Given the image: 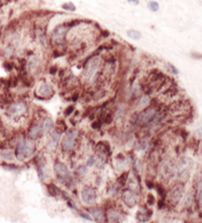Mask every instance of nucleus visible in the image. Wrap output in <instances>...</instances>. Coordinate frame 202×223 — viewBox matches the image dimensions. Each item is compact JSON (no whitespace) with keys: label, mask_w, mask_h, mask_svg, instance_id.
Instances as JSON below:
<instances>
[{"label":"nucleus","mask_w":202,"mask_h":223,"mask_svg":"<svg viewBox=\"0 0 202 223\" xmlns=\"http://www.w3.org/2000/svg\"><path fill=\"white\" fill-rule=\"evenodd\" d=\"M193 168V161L189 158H183L179 162L177 167V175L178 178L182 181H187L189 178Z\"/></svg>","instance_id":"obj_1"},{"label":"nucleus","mask_w":202,"mask_h":223,"mask_svg":"<svg viewBox=\"0 0 202 223\" xmlns=\"http://www.w3.org/2000/svg\"><path fill=\"white\" fill-rule=\"evenodd\" d=\"M100 66H101V60L99 58L95 57L90 59L86 63V66H85L84 76L86 77V79H88L91 82L94 79V77L96 76L98 70L100 69Z\"/></svg>","instance_id":"obj_2"},{"label":"nucleus","mask_w":202,"mask_h":223,"mask_svg":"<svg viewBox=\"0 0 202 223\" xmlns=\"http://www.w3.org/2000/svg\"><path fill=\"white\" fill-rule=\"evenodd\" d=\"M55 172L61 182L69 185V183L71 182L72 179H71L70 172H69V170H68V167L66 166L65 164L57 162V163L55 164Z\"/></svg>","instance_id":"obj_3"},{"label":"nucleus","mask_w":202,"mask_h":223,"mask_svg":"<svg viewBox=\"0 0 202 223\" xmlns=\"http://www.w3.org/2000/svg\"><path fill=\"white\" fill-rule=\"evenodd\" d=\"M77 135H78V131L76 129H72V130H70L65 135V137L62 140V147L64 150L69 152V150H71L74 147Z\"/></svg>","instance_id":"obj_4"},{"label":"nucleus","mask_w":202,"mask_h":223,"mask_svg":"<svg viewBox=\"0 0 202 223\" xmlns=\"http://www.w3.org/2000/svg\"><path fill=\"white\" fill-rule=\"evenodd\" d=\"M33 144L27 142L26 139H22L21 142L18 143L16 147V155L20 156H30L33 153Z\"/></svg>","instance_id":"obj_5"},{"label":"nucleus","mask_w":202,"mask_h":223,"mask_svg":"<svg viewBox=\"0 0 202 223\" xmlns=\"http://www.w3.org/2000/svg\"><path fill=\"white\" fill-rule=\"evenodd\" d=\"M81 197H82V201H83L85 204H87V205L93 204L97 199L96 190L91 187H85L84 189L82 190Z\"/></svg>","instance_id":"obj_6"},{"label":"nucleus","mask_w":202,"mask_h":223,"mask_svg":"<svg viewBox=\"0 0 202 223\" xmlns=\"http://www.w3.org/2000/svg\"><path fill=\"white\" fill-rule=\"evenodd\" d=\"M122 200L128 208H134L137 204V198L134 193L131 190H126L122 194Z\"/></svg>","instance_id":"obj_7"},{"label":"nucleus","mask_w":202,"mask_h":223,"mask_svg":"<svg viewBox=\"0 0 202 223\" xmlns=\"http://www.w3.org/2000/svg\"><path fill=\"white\" fill-rule=\"evenodd\" d=\"M26 111V106L25 103L22 102H17L14 104L10 105L8 108V113L11 115H20L23 114Z\"/></svg>","instance_id":"obj_8"},{"label":"nucleus","mask_w":202,"mask_h":223,"mask_svg":"<svg viewBox=\"0 0 202 223\" xmlns=\"http://www.w3.org/2000/svg\"><path fill=\"white\" fill-rule=\"evenodd\" d=\"M66 33V27L64 25H60L55 28L52 34V39L56 42H61L64 39V36Z\"/></svg>","instance_id":"obj_9"},{"label":"nucleus","mask_w":202,"mask_h":223,"mask_svg":"<svg viewBox=\"0 0 202 223\" xmlns=\"http://www.w3.org/2000/svg\"><path fill=\"white\" fill-rule=\"evenodd\" d=\"M156 115V109L155 108H148L145 111H143L140 115V121L142 123H147L150 120L154 118V116Z\"/></svg>","instance_id":"obj_10"},{"label":"nucleus","mask_w":202,"mask_h":223,"mask_svg":"<svg viewBox=\"0 0 202 223\" xmlns=\"http://www.w3.org/2000/svg\"><path fill=\"white\" fill-rule=\"evenodd\" d=\"M182 195H183V187H181L180 185H177L176 187L173 188V189L171 190L169 196H170V199H171L173 202L177 203L181 200Z\"/></svg>","instance_id":"obj_11"},{"label":"nucleus","mask_w":202,"mask_h":223,"mask_svg":"<svg viewBox=\"0 0 202 223\" xmlns=\"http://www.w3.org/2000/svg\"><path fill=\"white\" fill-rule=\"evenodd\" d=\"M38 93L39 96H42V97H50V96H52V94H54V90H53L51 85L45 83L39 87Z\"/></svg>","instance_id":"obj_12"},{"label":"nucleus","mask_w":202,"mask_h":223,"mask_svg":"<svg viewBox=\"0 0 202 223\" xmlns=\"http://www.w3.org/2000/svg\"><path fill=\"white\" fill-rule=\"evenodd\" d=\"M152 212L147 210V209L145 208H140L139 211H137V219L139 220V221H142V222H145V221H148L149 219H150V216H151Z\"/></svg>","instance_id":"obj_13"},{"label":"nucleus","mask_w":202,"mask_h":223,"mask_svg":"<svg viewBox=\"0 0 202 223\" xmlns=\"http://www.w3.org/2000/svg\"><path fill=\"white\" fill-rule=\"evenodd\" d=\"M41 134H42V127H41L39 124H36V125H33L30 129V131H28V135H30V139H39V137L41 136Z\"/></svg>","instance_id":"obj_14"},{"label":"nucleus","mask_w":202,"mask_h":223,"mask_svg":"<svg viewBox=\"0 0 202 223\" xmlns=\"http://www.w3.org/2000/svg\"><path fill=\"white\" fill-rule=\"evenodd\" d=\"M108 219L113 222H120L123 220V216L116 210H109L108 211Z\"/></svg>","instance_id":"obj_15"},{"label":"nucleus","mask_w":202,"mask_h":223,"mask_svg":"<svg viewBox=\"0 0 202 223\" xmlns=\"http://www.w3.org/2000/svg\"><path fill=\"white\" fill-rule=\"evenodd\" d=\"M60 136H61V133H60V132L54 131L52 139H51L50 142H49V148H50L51 150H55V148L57 147L58 142H59V139H60Z\"/></svg>","instance_id":"obj_16"},{"label":"nucleus","mask_w":202,"mask_h":223,"mask_svg":"<svg viewBox=\"0 0 202 223\" xmlns=\"http://www.w3.org/2000/svg\"><path fill=\"white\" fill-rule=\"evenodd\" d=\"M53 127H54V122L51 118H45L44 120V124H42V130H44L45 133H48L49 131H51L53 129Z\"/></svg>","instance_id":"obj_17"},{"label":"nucleus","mask_w":202,"mask_h":223,"mask_svg":"<svg viewBox=\"0 0 202 223\" xmlns=\"http://www.w3.org/2000/svg\"><path fill=\"white\" fill-rule=\"evenodd\" d=\"M149 103H150V96H149L148 94H145V95H143V96L140 98V101H139V104H137V107H139V108H143V107H146V106H148Z\"/></svg>","instance_id":"obj_18"},{"label":"nucleus","mask_w":202,"mask_h":223,"mask_svg":"<svg viewBox=\"0 0 202 223\" xmlns=\"http://www.w3.org/2000/svg\"><path fill=\"white\" fill-rule=\"evenodd\" d=\"M126 34L129 39H134V41H139V39H142V34H140V33H139L137 30H127Z\"/></svg>","instance_id":"obj_19"},{"label":"nucleus","mask_w":202,"mask_h":223,"mask_svg":"<svg viewBox=\"0 0 202 223\" xmlns=\"http://www.w3.org/2000/svg\"><path fill=\"white\" fill-rule=\"evenodd\" d=\"M91 213L97 219V221H104V214L99 209H92Z\"/></svg>","instance_id":"obj_20"},{"label":"nucleus","mask_w":202,"mask_h":223,"mask_svg":"<svg viewBox=\"0 0 202 223\" xmlns=\"http://www.w3.org/2000/svg\"><path fill=\"white\" fill-rule=\"evenodd\" d=\"M128 186L131 189H132L134 191H137L139 190V183H137V180L135 177H131L129 178L128 180Z\"/></svg>","instance_id":"obj_21"},{"label":"nucleus","mask_w":202,"mask_h":223,"mask_svg":"<svg viewBox=\"0 0 202 223\" xmlns=\"http://www.w3.org/2000/svg\"><path fill=\"white\" fill-rule=\"evenodd\" d=\"M148 7H149V9H150L151 11L157 12L159 10V8H160V5H159L158 2H156V1H150L148 3Z\"/></svg>","instance_id":"obj_22"},{"label":"nucleus","mask_w":202,"mask_h":223,"mask_svg":"<svg viewBox=\"0 0 202 223\" xmlns=\"http://www.w3.org/2000/svg\"><path fill=\"white\" fill-rule=\"evenodd\" d=\"M62 8L73 12V11H75V10H76V6L74 5V3H72V2H66V3H64L62 5Z\"/></svg>","instance_id":"obj_23"},{"label":"nucleus","mask_w":202,"mask_h":223,"mask_svg":"<svg viewBox=\"0 0 202 223\" xmlns=\"http://www.w3.org/2000/svg\"><path fill=\"white\" fill-rule=\"evenodd\" d=\"M128 176L127 175V173H124V174H122L121 176H120V178L117 180L118 181V183H120V184L123 186V185H126V177Z\"/></svg>","instance_id":"obj_24"},{"label":"nucleus","mask_w":202,"mask_h":223,"mask_svg":"<svg viewBox=\"0 0 202 223\" xmlns=\"http://www.w3.org/2000/svg\"><path fill=\"white\" fill-rule=\"evenodd\" d=\"M156 202V199H155V197H154L152 194H150V195L148 196V203L150 204V205H153L154 203Z\"/></svg>","instance_id":"obj_25"},{"label":"nucleus","mask_w":202,"mask_h":223,"mask_svg":"<svg viewBox=\"0 0 202 223\" xmlns=\"http://www.w3.org/2000/svg\"><path fill=\"white\" fill-rule=\"evenodd\" d=\"M94 164H95V159H94V156H91L89 158L88 162H87V166H88V167H92Z\"/></svg>","instance_id":"obj_26"},{"label":"nucleus","mask_w":202,"mask_h":223,"mask_svg":"<svg viewBox=\"0 0 202 223\" xmlns=\"http://www.w3.org/2000/svg\"><path fill=\"white\" fill-rule=\"evenodd\" d=\"M73 111H74V106H70V107H68L67 109H66L65 114H66V115H70Z\"/></svg>","instance_id":"obj_27"},{"label":"nucleus","mask_w":202,"mask_h":223,"mask_svg":"<svg viewBox=\"0 0 202 223\" xmlns=\"http://www.w3.org/2000/svg\"><path fill=\"white\" fill-rule=\"evenodd\" d=\"M13 53V50L11 49V47H7L6 49H5V55L6 56H10Z\"/></svg>","instance_id":"obj_28"},{"label":"nucleus","mask_w":202,"mask_h":223,"mask_svg":"<svg viewBox=\"0 0 202 223\" xmlns=\"http://www.w3.org/2000/svg\"><path fill=\"white\" fill-rule=\"evenodd\" d=\"M80 215H81V217H83L84 219H86V220H89V221H92V218L91 217L89 216V215H87V214H85V213H80Z\"/></svg>","instance_id":"obj_29"},{"label":"nucleus","mask_w":202,"mask_h":223,"mask_svg":"<svg viewBox=\"0 0 202 223\" xmlns=\"http://www.w3.org/2000/svg\"><path fill=\"white\" fill-rule=\"evenodd\" d=\"M168 66H169V68H170V69H171V70H172V72H173V73H174V74H178V73H179V71H178V70H177V69H176V68H175V67H174V66H172V65H170V64H169V65H168Z\"/></svg>","instance_id":"obj_30"},{"label":"nucleus","mask_w":202,"mask_h":223,"mask_svg":"<svg viewBox=\"0 0 202 223\" xmlns=\"http://www.w3.org/2000/svg\"><path fill=\"white\" fill-rule=\"evenodd\" d=\"M157 190H158V192H159V194H160L161 196H163V195H164V189L161 187L160 185L158 186V188H157Z\"/></svg>","instance_id":"obj_31"},{"label":"nucleus","mask_w":202,"mask_h":223,"mask_svg":"<svg viewBox=\"0 0 202 223\" xmlns=\"http://www.w3.org/2000/svg\"><path fill=\"white\" fill-rule=\"evenodd\" d=\"M127 2H128V3H131V4H134V5H137L140 3L139 0H127Z\"/></svg>","instance_id":"obj_32"},{"label":"nucleus","mask_w":202,"mask_h":223,"mask_svg":"<svg viewBox=\"0 0 202 223\" xmlns=\"http://www.w3.org/2000/svg\"><path fill=\"white\" fill-rule=\"evenodd\" d=\"M84 167H80V168H79V170H78V172H80L81 173V174H83V173H86V170H85V171H84Z\"/></svg>","instance_id":"obj_33"},{"label":"nucleus","mask_w":202,"mask_h":223,"mask_svg":"<svg viewBox=\"0 0 202 223\" xmlns=\"http://www.w3.org/2000/svg\"><path fill=\"white\" fill-rule=\"evenodd\" d=\"M100 125H101L100 123H94V124H92V127L93 128H99Z\"/></svg>","instance_id":"obj_34"},{"label":"nucleus","mask_w":202,"mask_h":223,"mask_svg":"<svg viewBox=\"0 0 202 223\" xmlns=\"http://www.w3.org/2000/svg\"><path fill=\"white\" fill-rule=\"evenodd\" d=\"M147 185H148L149 189H152V188H153V183H152V182L149 183V181H147Z\"/></svg>","instance_id":"obj_35"}]
</instances>
